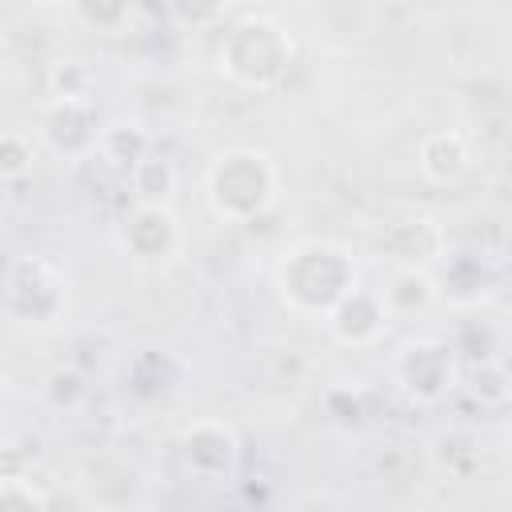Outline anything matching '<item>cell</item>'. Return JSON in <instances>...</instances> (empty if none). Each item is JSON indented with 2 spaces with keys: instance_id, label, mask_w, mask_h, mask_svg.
Instances as JSON below:
<instances>
[{
  "instance_id": "2e32d148",
  "label": "cell",
  "mask_w": 512,
  "mask_h": 512,
  "mask_svg": "<svg viewBox=\"0 0 512 512\" xmlns=\"http://www.w3.org/2000/svg\"><path fill=\"white\" fill-rule=\"evenodd\" d=\"M48 84H52V96H92V72L80 60H60L48 72Z\"/></svg>"
},
{
  "instance_id": "5bb4252c",
  "label": "cell",
  "mask_w": 512,
  "mask_h": 512,
  "mask_svg": "<svg viewBox=\"0 0 512 512\" xmlns=\"http://www.w3.org/2000/svg\"><path fill=\"white\" fill-rule=\"evenodd\" d=\"M136 0H72V12L92 32H120L132 20Z\"/></svg>"
},
{
  "instance_id": "4fadbf2b",
  "label": "cell",
  "mask_w": 512,
  "mask_h": 512,
  "mask_svg": "<svg viewBox=\"0 0 512 512\" xmlns=\"http://www.w3.org/2000/svg\"><path fill=\"white\" fill-rule=\"evenodd\" d=\"M128 184H132L136 204H168V196L176 192V168H172V160L148 152L144 160H136L128 168Z\"/></svg>"
},
{
  "instance_id": "9a60e30c",
  "label": "cell",
  "mask_w": 512,
  "mask_h": 512,
  "mask_svg": "<svg viewBox=\"0 0 512 512\" xmlns=\"http://www.w3.org/2000/svg\"><path fill=\"white\" fill-rule=\"evenodd\" d=\"M472 392H476V400H484V404H500V400L512 396V372H508L500 360H480V364L472 368Z\"/></svg>"
},
{
  "instance_id": "7c38bea8",
  "label": "cell",
  "mask_w": 512,
  "mask_h": 512,
  "mask_svg": "<svg viewBox=\"0 0 512 512\" xmlns=\"http://www.w3.org/2000/svg\"><path fill=\"white\" fill-rule=\"evenodd\" d=\"M96 152H100L108 164H116V168L128 172L136 160H144V156L152 152V136H148L136 120H112V124L100 128V144H96Z\"/></svg>"
},
{
  "instance_id": "8fae6325",
  "label": "cell",
  "mask_w": 512,
  "mask_h": 512,
  "mask_svg": "<svg viewBox=\"0 0 512 512\" xmlns=\"http://www.w3.org/2000/svg\"><path fill=\"white\" fill-rule=\"evenodd\" d=\"M416 164L424 172V180L432 184H452L464 176L468 168V144L460 132H432L420 140V152H416Z\"/></svg>"
},
{
  "instance_id": "ffe728a7",
  "label": "cell",
  "mask_w": 512,
  "mask_h": 512,
  "mask_svg": "<svg viewBox=\"0 0 512 512\" xmlns=\"http://www.w3.org/2000/svg\"><path fill=\"white\" fill-rule=\"evenodd\" d=\"M0 500H4V504H28V508H32V504H36V508H44V504H48L40 492H32V488H20V476H8V480H4V488H0Z\"/></svg>"
},
{
  "instance_id": "d6986e66",
  "label": "cell",
  "mask_w": 512,
  "mask_h": 512,
  "mask_svg": "<svg viewBox=\"0 0 512 512\" xmlns=\"http://www.w3.org/2000/svg\"><path fill=\"white\" fill-rule=\"evenodd\" d=\"M48 396H52V404L72 408V404L84 396V380H80L72 368H60V372H52V380H48Z\"/></svg>"
},
{
  "instance_id": "5b68a950",
  "label": "cell",
  "mask_w": 512,
  "mask_h": 512,
  "mask_svg": "<svg viewBox=\"0 0 512 512\" xmlns=\"http://www.w3.org/2000/svg\"><path fill=\"white\" fill-rule=\"evenodd\" d=\"M392 380L416 404H436L456 388V356L436 336H416L392 356Z\"/></svg>"
},
{
  "instance_id": "8992f818",
  "label": "cell",
  "mask_w": 512,
  "mask_h": 512,
  "mask_svg": "<svg viewBox=\"0 0 512 512\" xmlns=\"http://www.w3.org/2000/svg\"><path fill=\"white\" fill-rule=\"evenodd\" d=\"M40 140L60 160H80V156L96 152L100 128H96L92 96H56L40 120Z\"/></svg>"
},
{
  "instance_id": "7a4b0ae2",
  "label": "cell",
  "mask_w": 512,
  "mask_h": 512,
  "mask_svg": "<svg viewBox=\"0 0 512 512\" xmlns=\"http://www.w3.org/2000/svg\"><path fill=\"white\" fill-rule=\"evenodd\" d=\"M276 188H280V172L272 156L260 148H224L204 172L208 204L228 224L256 220L276 200Z\"/></svg>"
},
{
  "instance_id": "ac0fdd59",
  "label": "cell",
  "mask_w": 512,
  "mask_h": 512,
  "mask_svg": "<svg viewBox=\"0 0 512 512\" xmlns=\"http://www.w3.org/2000/svg\"><path fill=\"white\" fill-rule=\"evenodd\" d=\"M168 8L184 28H212L224 16L228 0H168Z\"/></svg>"
},
{
  "instance_id": "52a82bcc",
  "label": "cell",
  "mask_w": 512,
  "mask_h": 512,
  "mask_svg": "<svg viewBox=\"0 0 512 512\" xmlns=\"http://www.w3.org/2000/svg\"><path fill=\"white\" fill-rule=\"evenodd\" d=\"M120 244L140 264H160L176 256L180 248V224L168 212V204H132V212L120 224Z\"/></svg>"
},
{
  "instance_id": "ba28073f",
  "label": "cell",
  "mask_w": 512,
  "mask_h": 512,
  "mask_svg": "<svg viewBox=\"0 0 512 512\" xmlns=\"http://www.w3.org/2000/svg\"><path fill=\"white\" fill-rule=\"evenodd\" d=\"M324 324H328L332 340H340V344H348V348H368V344H376V340L388 332L392 312H388V304H384V296H380L376 288H360V284H356V288L324 316Z\"/></svg>"
},
{
  "instance_id": "277c9868",
  "label": "cell",
  "mask_w": 512,
  "mask_h": 512,
  "mask_svg": "<svg viewBox=\"0 0 512 512\" xmlns=\"http://www.w3.org/2000/svg\"><path fill=\"white\" fill-rule=\"evenodd\" d=\"M4 312L20 328H52L68 312V280L40 256H12L4 272Z\"/></svg>"
},
{
  "instance_id": "3957f363",
  "label": "cell",
  "mask_w": 512,
  "mask_h": 512,
  "mask_svg": "<svg viewBox=\"0 0 512 512\" xmlns=\"http://www.w3.org/2000/svg\"><path fill=\"white\" fill-rule=\"evenodd\" d=\"M216 60L232 84H240L248 92H268L288 76L292 36L272 16H244L224 32Z\"/></svg>"
},
{
  "instance_id": "44dd1931",
  "label": "cell",
  "mask_w": 512,
  "mask_h": 512,
  "mask_svg": "<svg viewBox=\"0 0 512 512\" xmlns=\"http://www.w3.org/2000/svg\"><path fill=\"white\" fill-rule=\"evenodd\" d=\"M36 4H64V0H36ZM72 4V0H68Z\"/></svg>"
},
{
  "instance_id": "9c48e42d",
  "label": "cell",
  "mask_w": 512,
  "mask_h": 512,
  "mask_svg": "<svg viewBox=\"0 0 512 512\" xmlns=\"http://www.w3.org/2000/svg\"><path fill=\"white\" fill-rule=\"evenodd\" d=\"M180 452L200 476H220L236 460V432L220 420H200L180 436Z\"/></svg>"
},
{
  "instance_id": "e0dca14e",
  "label": "cell",
  "mask_w": 512,
  "mask_h": 512,
  "mask_svg": "<svg viewBox=\"0 0 512 512\" xmlns=\"http://www.w3.org/2000/svg\"><path fill=\"white\" fill-rule=\"evenodd\" d=\"M0 172L4 180H20L32 172V140L20 132H4L0 140Z\"/></svg>"
},
{
  "instance_id": "30bf717a",
  "label": "cell",
  "mask_w": 512,
  "mask_h": 512,
  "mask_svg": "<svg viewBox=\"0 0 512 512\" xmlns=\"http://www.w3.org/2000/svg\"><path fill=\"white\" fill-rule=\"evenodd\" d=\"M380 296H384L392 320H412V316H428V312L436 308V296H440V292H436V280H432L424 268L400 264V268H392V276L384 280Z\"/></svg>"
},
{
  "instance_id": "6da1fadb",
  "label": "cell",
  "mask_w": 512,
  "mask_h": 512,
  "mask_svg": "<svg viewBox=\"0 0 512 512\" xmlns=\"http://www.w3.org/2000/svg\"><path fill=\"white\" fill-rule=\"evenodd\" d=\"M356 284V260L336 240H300L276 264V292L296 316L324 320Z\"/></svg>"
}]
</instances>
